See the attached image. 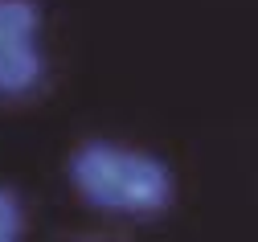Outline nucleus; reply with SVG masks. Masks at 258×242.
Returning <instances> with one entry per match:
<instances>
[{"instance_id":"2","label":"nucleus","mask_w":258,"mask_h":242,"mask_svg":"<svg viewBox=\"0 0 258 242\" xmlns=\"http://www.w3.org/2000/svg\"><path fill=\"white\" fill-rule=\"evenodd\" d=\"M41 78V5L37 0H0V94L21 99L37 90Z\"/></svg>"},{"instance_id":"3","label":"nucleus","mask_w":258,"mask_h":242,"mask_svg":"<svg viewBox=\"0 0 258 242\" xmlns=\"http://www.w3.org/2000/svg\"><path fill=\"white\" fill-rule=\"evenodd\" d=\"M21 234H25V205L9 185H0V242H17Z\"/></svg>"},{"instance_id":"1","label":"nucleus","mask_w":258,"mask_h":242,"mask_svg":"<svg viewBox=\"0 0 258 242\" xmlns=\"http://www.w3.org/2000/svg\"><path fill=\"white\" fill-rule=\"evenodd\" d=\"M70 185L82 205L115 218H156L172 205V172L168 164L111 140H90L70 152Z\"/></svg>"}]
</instances>
